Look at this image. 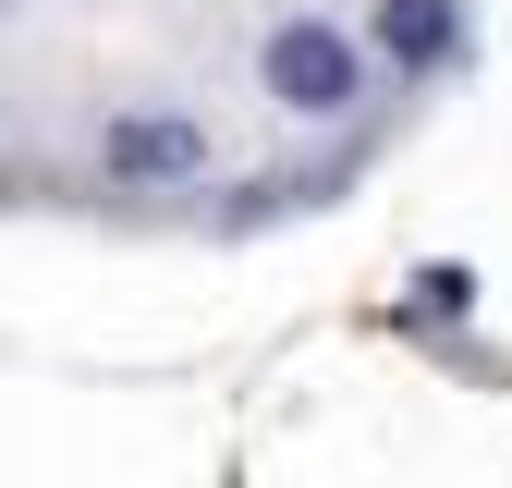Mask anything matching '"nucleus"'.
<instances>
[{"label":"nucleus","instance_id":"20e7f679","mask_svg":"<svg viewBox=\"0 0 512 488\" xmlns=\"http://www.w3.org/2000/svg\"><path fill=\"white\" fill-rule=\"evenodd\" d=\"M476 318V269L464 257H427L415 281H403V305H391V330H415V342H452Z\"/></svg>","mask_w":512,"mask_h":488},{"label":"nucleus","instance_id":"7ed1b4c3","mask_svg":"<svg viewBox=\"0 0 512 488\" xmlns=\"http://www.w3.org/2000/svg\"><path fill=\"white\" fill-rule=\"evenodd\" d=\"M366 49L391 61L403 86H427V74H452V61H464V0H378V25H366Z\"/></svg>","mask_w":512,"mask_h":488},{"label":"nucleus","instance_id":"f257e3e1","mask_svg":"<svg viewBox=\"0 0 512 488\" xmlns=\"http://www.w3.org/2000/svg\"><path fill=\"white\" fill-rule=\"evenodd\" d=\"M86 171L110 183V196H196V183L220 171V147H208L196 110H171V98H122V110H98Z\"/></svg>","mask_w":512,"mask_h":488},{"label":"nucleus","instance_id":"f03ea898","mask_svg":"<svg viewBox=\"0 0 512 488\" xmlns=\"http://www.w3.org/2000/svg\"><path fill=\"white\" fill-rule=\"evenodd\" d=\"M256 86H269V110L281 122H354V98H366V49L342 37V25H317V13H281L269 37H256Z\"/></svg>","mask_w":512,"mask_h":488}]
</instances>
